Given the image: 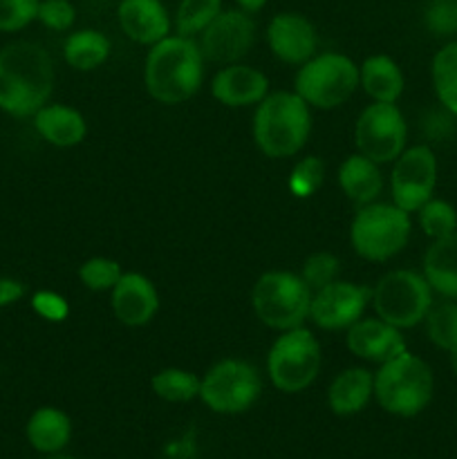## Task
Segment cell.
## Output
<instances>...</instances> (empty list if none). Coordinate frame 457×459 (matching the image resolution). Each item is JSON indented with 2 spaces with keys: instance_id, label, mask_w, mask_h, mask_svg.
Wrapping results in <instances>:
<instances>
[{
  "instance_id": "9",
  "label": "cell",
  "mask_w": 457,
  "mask_h": 459,
  "mask_svg": "<svg viewBox=\"0 0 457 459\" xmlns=\"http://www.w3.org/2000/svg\"><path fill=\"white\" fill-rule=\"evenodd\" d=\"M321 343L305 325L280 332L267 352V377L276 390L298 394L316 381L321 372Z\"/></svg>"
},
{
  "instance_id": "31",
  "label": "cell",
  "mask_w": 457,
  "mask_h": 459,
  "mask_svg": "<svg viewBox=\"0 0 457 459\" xmlns=\"http://www.w3.org/2000/svg\"><path fill=\"white\" fill-rule=\"evenodd\" d=\"M417 220L424 236L430 240H439L457 231V209L448 200H439L435 195L417 211Z\"/></svg>"
},
{
  "instance_id": "4",
  "label": "cell",
  "mask_w": 457,
  "mask_h": 459,
  "mask_svg": "<svg viewBox=\"0 0 457 459\" xmlns=\"http://www.w3.org/2000/svg\"><path fill=\"white\" fill-rule=\"evenodd\" d=\"M435 397V375L428 363L403 352L381 363L375 372V399L388 415L410 420L421 415Z\"/></svg>"
},
{
  "instance_id": "10",
  "label": "cell",
  "mask_w": 457,
  "mask_h": 459,
  "mask_svg": "<svg viewBox=\"0 0 457 459\" xmlns=\"http://www.w3.org/2000/svg\"><path fill=\"white\" fill-rule=\"evenodd\" d=\"M263 394L258 368L242 359H222L204 372L200 381V402L218 415H242Z\"/></svg>"
},
{
  "instance_id": "16",
  "label": "cell",
  "mask_w": 457,
  "mask_h": 459,
  "mask_svg": "<svg viewBox=\"0 0 457 459\" xmlns=\"http://www.w3.org/2000/svg\"><path fill=\"white\" fill-rule=\"evenodd\" d=\"M345 345L357 359L376 363V366L399 357L408 350L403 330L381 321L379 316H363L352 327H348L345 330Z\"/></svg>"
},
{
  "instance_id": "23",
  "label": "cell",
  "mask_w": 457,
  "mask_h": 459,
  "mask_svg": "<svg viewBox=\"0 0 457 459\" xmlns=\"http://www.w3.org/2000/svg\"><path fill=\"white\" fill-rule=\"evenodd\" d=\"M358 85L372 101L397 103L406 88V76L392 56L372 54L358 65Z\"/></svg>"
},
{
  "instance_id": "36",
  "label": "cell",
  "mask_w": 457,
  "mask_h": 459,
  "mask_svg": "<svg viewBox=\"0 0 457 459\" xmlns=\"http://www.w3.org/2000/svg\"><path fill=\"white\" fill-rule=\"evenodd\" d=\"M40 0H0V31H21L36 21Z\"/></svg>"
},
{
  "instance_id": "41",
  "label": "cell",
  "mask_w": 457,
  "mask_h": 459,
  "mask_svg": "<svg viewBox=\"0 0 457 459\" xmlns=\"http://www.w3.org/2000/svg\"><path fill=\"white\" fill-rule=\"evenodd\" d=\"M237 9H242V12L246 13H258L260 9L267 4V0H236Z\"/></svg>"
},
{
  "instance_id": "29",
  "label": "cell",
  "mask_w": 457,
  "mask_h": 459,
  "mask_svg": "<svg viewBox=\"0 0 457 459\" xmlns=\"http://www.w3.org/2000/svg\"><path fill=\"white\" fill-rule=\"evenodd\" d=\"M426 336L435 348L451 352L457 348V300L444 299L433 303L424 318Z\"/></svg>"
},
{
  "instance_id": "5",
  "label": "cell",
  "mask_w": 457,
  "mask_h": 459,
  "mask_svg": "<svg viewBox=\"0 0 457 459\" xmlns=\"http://www.w3.org/2000/svg\"><path fill=\"white\" fill-rule=\"evenodd\" d=\"M410 213L392 202H370L358 206L349 224V245L370 263H385L406 249L410 240Z\"/></svg>"
},
{
  "instance_id": "11",
  "label": "cell",
  "mask_w": 457,
  "mask_h": 459,
  "mask_svg": "<svg viewBox=\"0 0 457 459\" xmlns=\"http://www.w3.org/2000/svg\"><path fill=\"white\" fill-rule=\"evenodd\" d=\"M357 152L376 164H392L408 146V124L397 103L372 101L354 124Z\"/></svg>"
},
{
  "instance_id": "17",
  "label": "cell",
  "mask_w": 457,
  "mask_h": 459,
  "mask_svg": "<svg viewBox=\"0 0 457 459\" xmlns=\"http://www.w3.org/2000/svg\"><path fill=\"white\" fill-rule=\"evenodd\" d=\"M112 314L125 327H143L160 312V294L155 282L139 272H124L112 287Z\"/></svg>"
},
{
  "instance_id": "35",
  "label": "cell",
  "mask_w": 457,
  "mask_h": 459,
  "mask_svg": "<svg viewBox=\"0 0 457 459\" xmlns=\"http://www.w3.org/2000/svg\"><path fill=\"white\" fill-rule=\"evenodd\" d=\"M424 27L437 39H455L457 0H428L424 9Z\"/></svg>"
},
{
  "instance_id": "7",
  "label": "cell",
  "mask_w": 457,
  "mask_h": 459,
  "mask_svg": "<svg viewBox=\"0 0 457 459\" xmlns=\"http://www.w3.org/2000/svg\"><path fill=\"white\" fill-rule=\"evenodd\" d=\"M358 88V65L341 52H316L298 67L294 92L316 110H334Z\"/></svg>"
},
{
  "instance_id": "15",
  "label": "cell",
  "mask_w": 457,
  "mask_h": 459,
  "mask_svg": "<svg viewBox=\"0 0 457 459\" xmlns=\"http://www.w3.org/2000/svg\"><path fill=\"white\" fill-rule=\"evenodd\" d=\"M264 39H267L269 52L287 65L300 67L316 54L318 48V34L314 22L296 12L276 13L267 22Z\"/></svg>"
},
{
  "instance_id": "34",
  "label": "cell",
  "mask_w": 457,
  "mask_h": 459,
  "mask_svg": "<svg viewBox=\"0 0 457 459\" xmlns=\"http://www.w3.org/2000/svg\"><path fill=\"white\" fill-rule=\"evenodd\" d=\"M341 272V260L336 258L330 251H316V254L307 255V260L303 263L300 269V278L307 282V287L312 291L321 290V287L330 285L339 278Z\"/></svg>"
},
{
  "instance_id": "20",
  "label": "cell",
  "mask_w": 457,
  "mask_h": 459,
  "mask_svg": "<svg viewBox=\"0 0 457 459\" xmlns=\"http://www.w3.org/2000/svg\"><path fill=\"white\" fill-rule=\"evenodd\" d=\"M34 128L49 146L74 148L88 137V121L76 108L45 103L34 117Z\"/></svg>"
},
{
  "instance_id": "24",
  "label": "cell",
  "mask_w": 457,
  "mask_h": 459,
  "mask_svg": "<svg viewBox=\"0 0 457 459\" xmlns=\"http://www.w3.org/2000/svg\"><path fill=\"white\" fill-rule=\"evenodd\" d=\"M421 273L435 294L457 300V231L430 242L421 260Z\"/></svg>"
},
{
  "instance_id": "22",
  "label": "cell",
  "mask_w": 457,
  "mask_h": 459,
  "mask_svg": "<svg viewBox=\"0 0 457 459\" xmlns=\"http://www.w3.org/2000/svg\"><path fill=\"white\" fill-rule=\"evenodd\" d=\"M339 186L343 195L352 202L354 206H366L376 202V197L384 191V175L376 161L367 160L361 152L345 157L339 166Z\"/></svg>"
},
{
  "instance_id": "14",
  "label": "cell",
  "mask_w": 457,
  "mask_h": 459,
  "mask_svg": "<svg viewBox=\"0 0 457 459\" xmlns=\"http://www.w3.org/2000/svg\"><path fill=\"white\" fill-rule=\"evenodd\" d=\"M372 299V287L358 282L339 281L321 287L312 294L309 321L325 332H339L352 327L363 318Z\"/></svg>"
},
{
  "instance_id": "12",
  "label": "cell",
  "mask_w": 457,
  "mask_h": 459,
  "mask_svg": "<svg viewBox=\"0 0 457 459\" xmlns=\"http://www.w3.org/2000/svg\"><path fill=\"white\" fill-rule=\"evenodd\" d=\"M437 173V155L428 143L406 146V151L392 161V173H390L392 204L406 213H417L435 195Z\"/></svg>"
},
{
  "instance_id": "2",
  "label": "cell",
  "mask_w": 457,
  "mask_h": 459,
  "mask_svg": "<svg viewBox=\"0 0 457 459\" xmlns=\"http://www.w3.org/2000/svg\"><path fill=\"white\" fill-rule=\"evenodd\" d=\"M204 63L206 58L195 39L170 34L148 49L143 85L161 106L186 103L204 83Z\"/></svg>"
},
{
  "instance_id": "39",
  "label": "cell",
  "mask_w": 457,
  "mask_h": 459,
  "mask_svg": "<svg viewBox=\"0 0 457 459\" xmlns=\"http://www.w3.org/2000/svg\"><path fill=\"white\" fill-rule=\"evenodd\" d=\"M160 459H200V446H197L195 429L184 430L179 437L168 439L161 448Z\"/></svg>"
},
{
  "instance_id": "19",
  "label": "cell",
  "mask_w": 457,
  "mask_h": 459,
  "mask_svg": "<svg viewBox=\"0 0 457 459\" xmlns=\"http://www.w3.org/2000/svg\"><path fill=\"white\" fill-rule=\"evenodd\" d=\"M116 21L133 43L148 48L173 34V18L161 0H121Z\"/></svg>"
},
{
  "instance_id": "27",
  "label": "cell",
  "mask_w": 457,
  "mask_h": 459,
  "mask_svg": "<svg viewBox=\"0 0 457 459\" xmlns=\"http://www.w3.org/2000/svg\"><path fill=\"white\" fill-rule=\"evenodd\" d=\"M430 81L439 106L457 117V40H448L435 52L430 63Z\"/></svg>"
},
{
  "instance_id": "43",
  "label": "cell",
  "mask_w": 457,
  "mask_h": 459,
  "mask_svg": "<svg viewBox=\"0 0 457 459\" xmlns=\"http://www.w3.org/2000/svg\"><path fill=\"white\" fill-rule=\"evenodd\" d=\"M47 459H76V457H70V455H63V453H56V455H47Z\"/></svg>"
},
{
  "instance_id": "38",
  "label": "cell",
  "mask_w": 457,
  "mask_h": 459,
  "mask_svg": "<svg viewBox=\"0 0 457 459\" xmlns=\"http://www.w3.org/2000/svg\"><path fill=\"white\" fill-rule=\"evenodd\" d=\"M31 307H34V312L39 314L40 318H45V321L49 323H63L67 318V314H70L67 300L63 299L61 294L49 290L36 291V294L31 296Z\"/></svg>"
},
{
  "instance_id": "26",
  "label": "cell",
  "mask_w": 457,
  "mask_h": 459,
  "mask_svg": "<svg viewBox=\"0 0 457 459\" xmlns=\"http://www.w3.org/2000/svg\"><path fill=\"white\" fill-rule=\"evenodd\" d=\"M112 43L103 31L85 27L72 31L63 43V58L76 72H94L110 58Z\"/></svg>"
},
{
  "instance_id": "21",
  "label": "cell",
  "mask_w": 457,
  "mask_h": 459,
  "mask_svg": "<svg viewBox=\"0 0 457 459\" xmlns=\"http://www.w3.org/2000/svg\"><path fill=\"white\" fill-rule=\"evenodd\" d=\"M375 399V372L367 368H345L327 388V408L336 417L358 415Z\"/></svg>"
},
{
  "instance_id": "32",
  "label": "cell",
  "mask_w": 457,
  "mask_h": 459,
  "mask_svg": "<svg viewBox=\"0 0 457 459\" xmlns=\"http://www.w3.org/2000/svg\"><path fill=\"white\" fill-rule=\"evenodd\" d=\"M323 182H325V164H323L321 157L307 155L296 161V166L291 169L287 188L294 197L305 200V197H312L314 193H318Z\"/></svg>"
},
{
  "instance_id": "37",
  "label": "cell",
  "mask_w": 457,
  "mask_h": 459,
  "mask_svg": "<svg viewBox=\"0 0 457 459\" xmlns=\"http://www.w3.org/2000/svg\"><path fill=\"white\" fill-rule=\"evenodd\" d=\"M36 21L52 31H67L76 22V9L70 0H40Z\"/></svg>"
},
{
  "instance_id": "28",
  "label": "cell",
  "mask_w": 457,
  "mask_h": 459,
  "mask_svg": "<svg viewBox=\"0 0 457 459\" xmlns=\"http://www.w3.org/2000/svg\"><path fill=\"white\" fill-rule=\"evenodd\" d=\"M202 377L184 370V368H164L152 375L151 388L161 402L166 403H188L200 399Z\"/></svg>"
},
{
  "instance_id": "30",
  "label": "cell",
  "mask_w": 457,
  "mask_h": 459,
  "mask_svg": "<svg viewBox=\"0 0 457 459\" xmlns=\"http://www.w3.org/2000/svg\"><path fill=\"white\" fill-rule=\"evenodd\" d=\"M224 0H179L175 9V34L197 39L215 16L222 12Z\"/></svg>"
},
{
  "instance_id": "18",
  "label": "cell",
  "mask_w": 457,
  "mask_h": 459,
  "mask_svg": "<svg viewBox=\"0 0 457 459\" xmlns=\"http://www.w3.org/2000/svg\"><path fill=\"white\" fill-rule=\"evenodd\" d=\"M211 94L227 108L258 106L269 94V76L242 61L222 65L211 79Z\"/></svg>"
},
{
  "instance_id": "40",
  "label": "cell",
  "mask_w": 457,
  "mask_h": 459,
  "mask_svg": "<svg viewBox=\"0 0 457 459\" xmlns=\"http://www.w3.org/2000/svg\"><path fill=\"white\" fill-rule=\"evenodd\" d=\"M25 296V285L16 278H0V309L18 303Z\"/></svg>"
},
{
  "instance_id": "33",
  "label": "cell",
  "mask_w": 457,
  "mask_h": 459,
  "mask_svg": "<svg viewBox=\"0 0 457 459\" xmlns=\"http://www.w3.org/2000/svg\"><path fill=\"white\" fill-rule=\"evenodd\" d=\"M121 273H124V269L115 258L94 255L79 267V281L81 285L92 291H112V287L119 282Z\"/></svg>"
},
{
  "instance_id": "6",
  "label": "cell",
  "mask_w": 457,
  "mask_h": 459,
  "mask_svg": "<svg viewBox=\"0 0 457 459\" xmlns=\"http://www.w3.org/2000/svg\"><path fill=\"white\" fill-rule=\"evenodd\" d=\"M312 294L300 273L272 269L255 281L251 290V305L263 325L269 330L287 332L305 325L309 318Z\"/></svg>"
},
{
  "instance_id": "8",
  "label": "cell",
  "mask_w": 457,
  "mask_h": 459,
  "mask_svg": "<svg viewBox=\"0 0 457 459\" xmlns=\"http://www.w3.org/2000/svg\"><path fill=\"white\" fill-rule=\"evenodd\" d=\"M372 309L375 316L399 330H412L421 325L435 303V291L415 269H392L384 273L372 287Z\"/></svg>"
},
{
  "instance_id": "42",
  "label": "cell",
  "mask_w": 457,
  "mask_h": 459,
  "mask_svg": "<svg viewBox=\"0 0 457 459\" xmlns=\"http://www.w3.org/2000/svg\"><path fill=\"white\" fill-rule=\"evenodd\" d=\"M446 354H448V363H451V370L457 375V348L451 350V352H446Z\"/></svg>"
},
{
  "instance_id": "3",
  "label": "cell",
  "mask_w": 457,
  "mask_h": 459,
  "mask_svg": "<svg viewBox=\"0 0 457 459\" xmlns=\"http://www.w3.org/2000/svg\"><path fill=\"white\" fill-rule=\"evenodd\" d=\"M254 142L269 160L294 157L312 134V108L294 92H269L255 106Z\"/></svg>"
},
{
  "instance_id": "25",
  "label": "cell",
  "mask_w": 457,
  "mask_h": 459,
  "mask_svg": "<svg viewBox=\"0 0 457 459\" xmlns=\"http://www.w3.org/2000/svg\"><path fill=\"white\" fill-rule=\"evenodd\" d=\"M27 442L43 455H56L67 448L72 439V420L61 408L43 406L31 412L25 426Z\"/></svg>"
},
{
  "instance_id": "13",
  "label": "cell",
  "mask_w": 457,
  "mask_h": 459,
  "mask_svg": "<svg viewBox=\"0 0 457 459\" xmlns=\"http://www.w3.org/2000/svg\"><path fill=\"white\" fill-rule=\"evenodd\" d=\"M195 40L206 61L231 65L240 63L254 48L255 22L242 9H222Z\"/></svg>"
},
{
  "instance_id": "1",
  "label": "cell",
  "mask_w": 457,
  "mask_h": 459,
  "mask_svg": "<svg viewBox=\"0 0 457 459\" xmlns=\"http://www.w3.org/2000/svg\"><path fill=\"white\" fill-rule=\"evenodd\" d=\"M54 63L47 49L31 40H16L0 49V110L25 119L49 103Z\"/></svg>"
}]
</instances>
